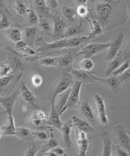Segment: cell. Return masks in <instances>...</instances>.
<instances>
[{"label": "cell", "mask_w": 130, "mask_h": 156, "mask_svg": "<svg viewBox=\"0 0 130 156\" xmlns=\"http://www.w3.org/2000/svg\"><path fill=\"white\" fill-rule=\"evenodd\" d=\"M120 77L122 83H126L130 81V67L120 75Z\"/></svg>", "instance_id": "c3c4849f"}, {"label": "cell", "mask_w": 130, "mask_h": 156, "mask_svg": "<svg viewBox=\"0 0 130 156\" xmlns=\"http://www.w3.org/2000/svg\"><path fill=\"white\" fill-rule=\"evenodd\" d=\"M94 66L93 62L90 58H85L80 63V67L83 70L90 71Z\"/></svg>", "instance_id": "f6af8a7d"}, {"label": "cell", "mask_w": 130, "mask_h": 156, "mask_svg": "<svg viewBox=\"0 0 130 156\" xmlns=\"http://www.w3.org/2000/svg\"><path fill=\"white\" fill-rule=\"evenodd\" d=\"M19 89L21 97L24 103L35 112L39 111V99L35 96L33 92L29 90L24 81L21 82Z\"/></svg>", "instance_id": "52a82bcc"}, {"label": "cell", "mask_w": 130, "mask_h": 156, "mask_svg": "<svg viewBox=\"0 0 130 156\" xmlns=\"http://www.w3.org/2000/svg\"><path fill=\"white\" fill-rule=\"evenodd\" d=\"M7 9L5 2L0 0V12L4 11Z\"/></svg>", "instance_id": "11a10c76"}, {"label": "cell", "mask_w": 130, "mask_h": 156, "mask_svg": "<svg viewBox=\"0 0 130 156\" xmlns=\"http://www.w3.org/2000/svg\"><path fill=\"white\" fill-rule=\"evenodd\" d=\"M27 46H28V45L27 43L23 41V40H21L16 43V44H15V49L19 51L20 49H22Z\"/></svg>", "instance_id": "db71d44e"}, {"label": "cell", "mask_w": 130, "mask_h": 156, "mask_svg": "<svg viewBox=\"0 0 130 156\" xmlns=\"http://www.w3.org/2000/svg\"><path fill=\"white\" fill-rule=\"evenodd\" d=\"M2 134L6 135H15L16 128L13 116H8L7 122L2 129Z\"/></svg>", "instance_id": "836d02e7"}, {"label": "cell", "mask_w": 130, "mask_h": 156, "mask_svg": "<svg viewBox=\"0 0 130 156\" xmlns=\"http://www.w3.org/2000/svg\"><path fill=\"white\" fill-rule=\"evenodd\" d=\"M87 1L86 0H81V1H76L74 2V5L76 8V12L77 15L79 18L81 17H86V15L89 9L86 7V3Z\"/></svg>", "instance_id": "f35d334b"}, {"label": "cell", "mask_w": 130, "mask_h": 156, "mask_svg": "<svg viewBox=\"0 0 130 156\" xmlns=\"http://www.w3.org/2000/svg\"><path fill=\"white\" fill-rule=\"evenodd\" d=\"M35 112L31 117L29 124L30 126L34 127L39 128L42 125L45 118L44 114L40 111Z\"/></svg>", "instance_id": "8d00e7d4"}, {"label": "cell", "mask_w": 130, "mask_h": 156, "mask_svg": "<svg viewBox=\"0 0 130 156\" xmlns=\"http://www.w3.org/2000/svg\"><path fill=\"white\" fill-rule=\"evenodd\" d=\"M5 65H6L4 63H2L0 62V69Z\"/></svg>", "instance_id": "680465c9"}, {"label": "cell", "mask_w": 130, "mask_h": 156, "mask_svg": "<svg viewBox=\"0 0 130 156\" xmlns=\"http://www.w3.org/2000/svg\"><path fill=\"white\" fill-rule=\"evenodd\" d=\"M72 87H70L58 96V100L56 104H55V108L59 115L60 112L67 103L69 94L72 90Z\"/></svg>", "instance_id": "1f68e13d"}, {"label": "cell", "mask_w": 130, "mask_h": 156, "mask_svg": "<svg viewBox=\"0 0 130 156\" xmlns=\"http://www.w3.org/2000/svg\"><path fill=\"white\" fill-rule=\"evenodd\" d=\"M0 13L2 15L1 19L0 20V30L8 29L12 22V13L8 9Z\"/></svg>", "instance_id": "e575fe53"}, {"label": "cell", "mask_w": 130, "mask_h": 156, "mask_svg": "<svg viewBox=\"0 0 130 156\" xmlns=\"http://www.w3.org/2000/svg\"><path fill=\"white\" fill-rule=\"evenodd\" d=\"M112 151H114L115 156H129V154L126 150L117 145L113 144Z\"/></svg>", "instance_id": "bcb514c9"}, {"label": "cell", "mask_w": 130, "mask_h": 156, "mask_svg": "<svg viewBox=\"0 0 130 156\" xmlns=\"http://www.w3.org/2000/svg\"><path fill=\"white\" fill-rule=\"evenodd\" d=\"M91 19L92 20V22L91 23L90 22L91 25V29L88 36L90 40L102 34L103 32L101 26L98 21L93 18H91Z\"/></svg>", "instance_id": "d590c367"}, {"label": "cell", "mask_w": 130, "mask_h": 156, "mask_svg": "<svg viewBox=\"0 0 130 156\" xmlns=\"http://www.w3.org/2000/svg\"><path fill=\"white\" fill-rule=\"evenodd\" d=\"M11 68L9 66L5 65L0 69V78L7 76L13 73H9Z\"/></svg>", "instance_id": "f907efd6"}, {"label": "cell", "mask_w": 130, "mask_h": 156, "mask_svg": "<svg viewBox=\"0 0 130 156\" xmlns=\"http://www.w3.org/2000/svg\"><path fill=\"white\" fill-rule=\"evenodd\" d=\"M15 135L21 140L27 142L29 144L34 141L35 139L32 131L26 127L16 128Z\"/></svg>", "instance_id": "4316f807"}, {"label": "cell", "mask_w": 130, "mask_h": 156, "mask_svg": "<svg viewBox=\"0 0 130 156\" xmlns=\"http://www.w3.org/2000/svg\"><path fill=\"white\" fill-rule=\"evenodd\" d=\"M89 12L91 18L99 23L103 32H107L124 25L128 15L123 0L90 1Z\"/></svg>", "instance_id": "6da1fadb"}, {"label": "cell", "mask_w": 130, "mask_h": 156, "mask_svg": "<svg viewBox=\"0 0 130 156\" xmlns=\"http://www.w3.org/2000/svg\"><path fill=\"white\" fill-rule=\"evenodd\" d=\"M94 99L99 112L98 120L102 124L108 125V120L107 114L104 98L98 94L94 96Z\"/></svg>", "instance_id": "e0dca14e"}, {"label": "cell", "mask_w": 130, "mask_h": 156, "mask_svg": "<svg viewBox=\"0 0 130 156\" xmlns=\"http://www.w3.org/2000/svg\"><path fill=\"white\" fill-rule=\"evenodd\" d=\"M111 156H114V155H111Z\"/></svg>", "instance_id": "e7e4bbea"}, {"label": "cell", "mask_w": 130, "mask_h": 156, "mask_svg": "<svg viewBox=\"0 0 130 156\" xmlns=\"http://www.w3.org/2000/svg\"><path fill=\"white\" fill-rule=\"evenodd\" d=\"M72 119L80 132L84 133L86 134H91L94 132L93 128L85 120L81 119L76 116H74Z\"/></svg>", "instance_id": "83f0119b"}, {"label": "cell", "mask_w": 130, "mask_h": 156, "mask_svg": "<svg viewBox=\"0 0 130 156\" xmlns=\"http://www.w3.org/2000/svg\"><path fill=\"white\" fill-rule=\"evenodd\" d=\"M2 134V129L0 127V138L1 137Z\"/></svg>", "instance_id": "6125c7cd"}, {"label": "cell", "mask_w": 130, "mask_h": 156, "mask_svg": "<svg viewBox=\"0 0 130 156\" xmlns=\"http://www.w3.org/2000/svg\"><path fill=\"white\" fill-rule=\"evenodd\" d=\"M32 134L35 139L38 141L45 142L46 140H49V135L44 131L42 130L32 131Z\"/></svg>", "instance_id": "b9f144b4"}, {"label": "cell", "mask_w": 130, "mask_h": 156, "mask_svg": "<svg viewBox=\"0 0 130 156\" xmlns=\"http://www.w3.org/2000/svg\"><path fill=\"white\" fill-rule=\"evenodd\" d=\"M6 49L8 51V58L7 61L4 64L10 67L12 69V73L17 74L19 72L22 73L23 72L31 69L25 58H24L26 56L25 55L18 53L10 46H8Z\"/></svg>", "instance_id": "7a4b0ae2"}, {"label": "cell", "mask_w": 130, "mask_h": 156, "mask_svg": "<svg viewBox=\"0 0 130 156\" xmlns=\"http://www.w3.org/2000/svg\"><path fill=\"white\" fill-rule=\"evenodd\" d=\"M128 15H129H129H130V5H129V6H128Z\"/></svg>", "instance_id": "91938a15"}, {"label": "cell", "mask_w": 130, "mask_h": 156, "mask_svg": "<svg viewBox=\"0 0 130 156\" xmlns=\"http://www.w3.org/2000/svg\"><path fill=\"white\" fill-rule=\"evenodd\" d=\"M20 94L19 89H18L12 93L7 94L5 96L2 97L0 96V104L4 108L8 116H12L14 106L15 102L18 99Z\"/></svg>", "instance_id": "4fadbf2b"}, {"label": "cell", "mask_w": 130, "mask_h": 156, "mask_svg": "<svg viewBox=\"0 0 130 156\" xmlns=\"http://www.w3.org/2000/svg\"><path fill=\"white\" fill-rule=\"evenodd\" d=\"M60 7L57 12L64 21L70 25L75 23L77 14L74 4L70 5L63 1H59Z\"/></svg>", "instance_id": "30bf717a"}, {"label": "cell", "mask_w": 130, "mask_h": 156, "mask_svg": "<svg viewBox=\"0 0 130 156\" xmlns=\"http://www.w3.org/2000/svg\"><path fill=\"white\" fill-rule=\"evenodd\" d=\"M31 81L33 86L37 87L41 85L42 83V79L39 75H35L32 77Z\"/></svg>", "instance_id": "681fc988"}, {"label": "cell", "mask_w": 130, "mask_h": 156, "mask_svg": "<svg viewBox=\"0 0 130 156\" xmlns=\"http://www.w3.org/2000/svg\"><path fill=\"white\" fill-rule=\"evenodd\" d=\"M51 18L53 22L52 39L54 41L63 39L66 29L70 24L64 21L58 13L51 15Z\"/></svg>", "instance_id": "ba28073f"}, {"label": "cell", "mask_w": 130, "mask_h": 156, "mask_svg": "<svg viewBox=\"0 0 130 156\" xmlns=\"http://www.w3.org/2000/svg\"><path fill=\"white\" fill-rule=\"evenodd\" d=\"M80 48H71L65 55L57 57L56 67L63 72H71L73 69V64L75 58L77 57L78 52Z\"/></svg>", "instance_id": "8992f818"}, {"label": "cell", "mask_w": 130, "mask_h": 156, "mask_svg": "<svg viewBox=\"0 0 130 156\" xmlns=\"http://www.w3.org/2000/svg\"><path fill=\"white\" fill-rule=\"evenodd\" d=\"M14 8L19 15L25 17L26 16L30 9H28L27 6L21 1H15V4Z\"/></svg>", "instance_id": "60d3db41"}, {"label": "cell", "mask_w": 130, "mask_h": 156, "mask_svg": "<svg viewBox=\"0 0 130 156\" xmlns=\"http://www.w3.org/2000/svg\"><path fill=\"white\" fill-rule=\"evenodd\" d=\"M22 73L12 74L0 78V94L13 83H16L21 78Z\"/></svg>", "instance_id": "484cf974"}, {"label": "cell", "mask_w": 130, "mask_h": 156, "mask_svg": "<svg viewBox=\"0 0 130 156\" xmlns=\"http://www.w3.org/2000/svg\"><path fill=\"white\" fill-rule=\"evenodd\" d=\"M45 2L50 10L53 11L56 13L58 12L60 7L59 1L57 0H47L45 1Z\"/></svg>", "instance_id": "7dc6e473"}, {"label": "cell", "mask_w": 130, "mask_h": 156, "mask_svg": "<svg viewBox=\"0 0 130 156\" xmlns=\"http://www.w3.org/2000/svg\"><path fill=\"white\" fill-rule=\"evenodd\" d=\"M59 146V143L58 140L54 137H51L45 143H44L42 147L38 152V156H42L45 155L46 152H49L57 147Z\"/></svg>", "instance_id": "d6a6232c"}, {"label": "cell", "mask_w": 130, "mask_h": 156, "mask_svg": "<svg viewBox=\"0 0 130 156\" xmlns=\"http://www.w3.org/2000/svg\"><path fill=\"white\" fill-rule=\"evenodd\" d=\"M81 115L95 124L97 122L92 108L87 100L80 102L78 109Z\"/></svg>", "instance_id": "ffe728a7"}, {"label": "cell", "mask_w": 130, "mask_h": 156, "mask_svg": "<svg viewBox=\"0 0 130 156\" xmlns=\"http://www.w3.org/2000/svg\"><path fill=\"white\" fill-rule=\"evenodd\" d=\"M90 40L88 37H74L67 39L66 48H82L87 45Z\"/></svg>", "instance_id": "d4e9b609"}, {"label": "cell", "mask_w": 130, "mask_h": 156, "mask_svg": "<svg viewBox=\"0 0 130 156\" xmlns=\"http://www.w3.org/2000/svg\"><path fill=\"white\" fill-rule=\"evenodd\" d=\"M111 43H94L87 45L81 49V51L77 54V56L83 55L85 58H90L94 55L103 52L110 48Z\"/></svg>", "instance_id": "7c38bea8"}, {"label": "cell", "mask_w": 130, "mask_h": 156, "mask_svg": "<svg viewBox=\"0 0 130 156\" xmlns=\"http://www.w3.org/2000/svg\"><path fill=\"white\" fill-rule=\"evenodd\" d=\"M73 126V120H70L64 123L60 129L63 136V141L66 148H70L72 146V141L71 139V129Z\"/></svg>", "instance_id": "603a6c76"}, {"label": "cell", "mask_w": 130, "mask_h": 156, "mask_svg": "<svg viewBox=\"0 0 130 156\" xmlns=\"http://www.w3.org/2000/svg\"><path fill=\"white\" fill-rule=\"evenodd\" d=\"M130 67V59L125 61L123 64L114 71L111 75L114 76H119L121 75Z\"/></svg>", "instance_id": "ee69618b"}, {"label": "cell", "mask_w": 130, "mask_h": 156, "mask_svg": "<svg viewBox=\"0 0 130 156\" xmlns=\"http://www.w3.org/2000/svg\"><path fill=\"white\" fill-rule=\"evenodd\" d=\"M67 39H62L54 41L52 44H47L42 37L38 39L35 42V49L40 55L41 58H44L53 54L56 51L66 48ZM35 46V45H34Z\"/></svg>", "instance_id": "277c9868"}, {"label": "cell", "mask_w": 130, "mask_h": 156, "mask_svg": "<svg viewBox=\"0 0 130 156\" xmlns=\"http://www.w3.org/2000/svg\"><path fill=\"white\" fill-rule=\"evenodd\" d=\"M80 19L81 18H80V22L78 24L74 23L68 26L63 39H67L74 37L83 36L84 34L85 28Z\"/></svg>", "instance_id": "d6986e66"}, {"label": "cell", "mask_w": 130, "mask_h": 156, "mask_svg": "<svg viewBox=\"0 0 130 156\" xmlns=\"http://www.w3.org/2000/svg\"><path fill=\"white\" fill-rule=\"evenodd\" d=\"M44 142H41L36 140L31 142L29 143V149L26 152L24 156H35L40 150L41 149L43 144Z\"/></svg>", "instance_id": "74e56055"}, {"label": "cell", "mask_w": 130, "mask_h": 156, "mask_svg": "<svg viewBox=\"0 0 130 156\" xmlns=\"http://www.w3.org/2000/svg\"><path fill=\"white\" fill-rule=\"evenodd\" d=\"M99 81L110 90L115 94H117L122 90V83L120 75L110 76L103 78H99Z\"/></svg>", "instance_id": "5bb4252c"}, {"label": "cell", "mask_w": 130, "mask_h": 156, "mask_svg": "<svg viewBox=\"0 0 130 156\" xmlns=\"http://www.w3.org/2000/svg\"><path fill=\"white\" fill-rule=\"evenodd\" d=\"M100 136L103 142V150L102 156H111L113 147L111 134L107 131L103 130Z\"/></svg>", "instance_id": "44dd1931"}, {"label": "cell", "mask_w": 130, "mask_h": 156, "mask_svg": "<svg viewBox=\"0 0 130 156\" xmlns=\"http://www.w3.org/2000/svg\"><path fill=\"white\" fill-rule=\"evenodd\" d=\"M126 132H127L128 134H129V136H130V131L129 130H128L126 129Z\"/></svg>", "instance_id": "be15d7a7"}, {"label": "cell", "mask_w": 130, "mask_h": 156, "mask_svg": "<svg viewBox=\"0 0 130 156\" xmlns=\"http://www.w3.org/2000/svg\"><path fill=\"white\" fill-rule=\"evenodd\" d=\"M78 144L80 150V152L86 153L89 150L92 146L91 138L87 137L84 133L80 132L79 134Z\"/></svg>", "instance_id": "f546056e"}, {"label": "cell", "mask_w": 130, "mask_h": 156, "mask_svg": "<svg viewBox=\"0 0 130 156\" xmlns=\"http://www.w3.org/2000/svg\"><path fill=\"white\" fill-rule=\"evenodd\" d=\"M25 18L27 26H38L39 23V17L34 10L31 7Z\"/></svg>", "instance_id": "ab89813d"}, {"label": "cell", "mask_w": 130, "mask_h": 156, "mask_svg": "<svg viewBox=\"0 0 130 156\" xmlns=\"http://www.w3.org/2000/svg\"><path fill=\"white\" fill-rule=\"evenodd\" d=\"M3 47V44L1 42V41H0V49H1Z\"/></svg>", "instance_id": "94428289"}, {"label": "cell", "mask_w": 130, "mask_h": 156, "mask_svg": "<svg viewBox=\"0 0 130 156\" xmlns=\"http://www.w3.org/2000/svg\"><path fill=\"white\" fill-rule=\"evenodd\" d=\"M45 155H46V156H58L55 153L51 151L46 152Z\"/></svg>", "instance_id": "9f6ffc18"}, {"label": "cell", "mask_w": 130, "mask_h": 156, "mask_svg": "<svg viewBox=\"0 0 130 156\" xmlns=\"http://www.w3.org/2000/svg\"><path fill=\"white\" fill-rule=\"evenodd\" d=\"M2 32L11 41L16 43L22 38L21 29L20 28L11 27L2 30Z\"/></svg>", "instance_id": "4dcf8cb0"}, {"label": "cell", "mask_w": 130, "mask_h": 156, "mask_svg": "<svg viewBox=\"0 0 130 156\" xmlns=\"http://www.w3.org/2000/svg\"><path fill=\"white\" fill-rule=\"evenodd\" d=\"M21 31L22 39L27 43L29 46L35 49V43L37 40L42 37V35L38 26H27L22 29Z\"/></svg>", "instance_id": "8fae6325"}, {"label": "cell", "mask_w": 130, "mask_h": 156, "mask_svg": "<svg viewBox=\"0 0 130 156\" xmlns=\"http://www.w3.org/2000/svg\"><path fill=\"white\" fill-rule=\"evenodd\" d=\"M63 75L57 80L53 87L49 91L48 99L49 103H55V100L60 94L72 87L74 79L71 73L63 72Z\"/></svg>", "instance_id": "3957f363"}, {"label": "cell", "mask_w": 130, "mask_h": 156, "mask_svg": "<svg viewBox=\"0 0 130 156\" xmlns=\"http://www.w3.org/2000/svg\"><path fill=\"white\" fill-rule=\"evenodd\" d=\"M57 57L52 58L50 56L40 58V64L46 67L56 66Z\"/></svg>", "instance_id": "7bdbcfd3"}, {"label": "cell", "mask_w": 130, "mask_h": 156, "mask_svg": "<svg viewBox=\"0 0 130 156\" xmlns=\"http://www.w3.org/2000/svg\"><path fill=\"white\" fill-rule=\"evenodd\" d=\"M82 83L75 81L73 85L70 94L68 98L67 103L60 112V115L66 110L74 109H78L80 103L79 95Z\"/></svg>", "instance_id": "9c48e42d"}, {"label": "cell", "mask_w": 130, "mask_h": 156, "mask_svg": "<svg viewBox=\"0 0 130 156\" xmlns=\"http://www.w3.org/2000/svg\"><path fill=\"white\" fill-rule=\"evenodd\" d=\"M30 7L33 9L38 16L51 18L50 10L45 0L30 1Z\"/></svg>", "instance_id": "2e32d148"}, {"label": "cell", "mask_w": 130, "mask_h": 156, "mask_svg": "<svg viewBox=\"0 0 130 156\" xmlns=\"http://www.w3.org/2000/svg\"><path fill=\"white\" fill-rule=\"evenodd\" d=\"M130 59V41L127 45L124 51L123 52V60L124 62Z\"/></svg>", "instance_id": "f5cc1de1"}, {"label": "cell", "mask_w": 130, "mask_h": 156, "mask_svg": "<svg viewBox=\"0 0 130 156\" xmlns=\"http://www.w3.org/2000/svg\"><path fill=\"white\" fill-rule=\"evenodd\" d=\"M51 151L55 153L58 156H66L67 155L66 153L64 150L59 146L54 148Z\"/></svg>", "instance_id": "816d5d0a"}, {"label": "cell", "mask_w": 130, "mask_h": 156, "mask_svg": "<svg viewBox=\"0 0 130 156\" xmlns=\"http://www.w3.org/2000/svg\"><path fill=\"white\" fill-rule=\"evenodd\" d=\"M51 106V112L49 120L46 122L47 124L56 128L60 130L64 123L61 121L60 119V115L57 112L55 108V103H50Z\"/></svg>", "instance_id": "7402d4cb"}, {"label": "cell", "mask_w": 130, "mask_h": 156, "mask_svg": "<svg viewBox=\"0 0 130 156\" xmlns=\"http://www.w3.org/2000/svg\"><path fill=\"white\" fill-rule=\"evenodd\" d=\"M124 38V34L122 32H120L114 41L112 43L111 42L109 51L106 56L107 61L109 62L112 61L117 56L120 51Z\"/></svg>", "instance_id": "ac0fdd59"}, {"label": "cell", "mask_w": 130, "mask_h": 156, "mask_svg": "<svg viewBox=\"0 0 130 156\" xmlns=\"http://www.w3.org/2000/svg\"><path fill=\"white\" fill-rule=\"evenodd\" d=\"M71 74L75 81L80 82L82 83H95L98 81L99 78L96 77L90 71L81 69L77 70L73 69Z\"/></svg>", "instance_id": "9a60e30c"}, {"label": "cell", "mask_w": 130, "mask_h": 156, "mask_svg": "<svg viewBox=\"0 0 130 156\" xmlns=\"http://www.w3.org/2000/svg\"><path fill=\"white\" fill-rule=\"evenodd\" d=\"M39 17V23L38 27L42 34V35H46L52 37V32H53V27L47 18L42 17Z\"/></svg>", "instance_id": "f1b7e54d"}, {"label": "cell", "mask_w": 130, "mask_h": 156, "mask_svg": "<svg viewBox=\"0 0 130 156\" xmlns=\"http://www.w3.org/2000/svg\"><path fill=\"white\" fill-rule=\"evenodd\" d=\"M111 137L113 144L120 146L130 155V136L123 126H115Z\"/></svg>", "instance_id": "5b68a950"}, {"label": "cell", "mask_w": 130, "mask_h": 156, "mask_svg": "<svg viewBox=\"0 0 130 156\" xmlns=\"http://www.w3.org/2000/svg\"><path fill=\"white\" fill-rule=\"evenodd\" d=\"M78 156H86V153L80 152V153Z\"/></svg>", "instance_id": "6f0895ef"}, {"label": "cell", "mask_w": 130, "mask_h": 156, "mask_svg": "<svg viewBox=\"0 0 130 156\" xmlns=\"http://www.w3.org/2000/svg\"><path fill=\"white\" fill-rule=\"evenodd\" d=\"M124 62V61L123 60V52L121 51H120L115 58L112 61L108 62L105 78L111 75L113 72L121 65Z\"/></svg>", "instance_id": "cb8c5ba5"}]
</instances>
